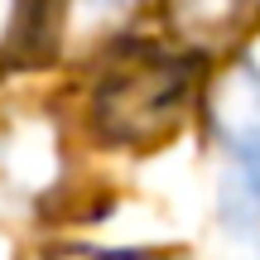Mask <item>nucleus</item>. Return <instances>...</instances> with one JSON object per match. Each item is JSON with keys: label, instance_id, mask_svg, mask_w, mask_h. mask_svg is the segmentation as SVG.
<instances>
[{"label": "nucleus", "instance_id": "f03ea898", "mask_svg": "<svg viewBox=\"0 0 260 260\" xmlns=\"http://www.w3.org/2000/svg\"><path fill=\"white\" fill-rule=\"evenodd\" d=\"M207 121L222 149L246 169V183L260 193V68L241 63L212 87Z\"/></svg>", "mask_w": 260, "mask_h": 260}, {"label": "nucleus", "instance_id": "f257e3e1", "mask_svg": "<svg viewBox=\"0 0 260 260\" xmlns=\"http://www.w3.org/2000/svg\"><path fill=\"white\" fill-rule=\"evenodd\" d=\"M188 68L174 58L145 53L130 68H116L96 92V121L111 140H149L164 125H174V111L183 102Z\"/></svg>", "mask_w": 260, "mask_h": 260}, {"label": "nucleus", "instance_id": "7ed1b4c3", "mask_svg": "<svg viewBox=\"0 0 260 260\" xmlns=\"http://www.w3.org/2000/svg\"><path fill=\"white\" fill-rule=\"evenodd\" d=\"M106 260H169V255H149V251H121V255H106Z\"/></svg>", "mask_w": 260, "mask_h": 260}]
</instances>
